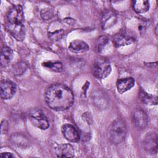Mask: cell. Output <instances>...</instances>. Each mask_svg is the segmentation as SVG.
Instances as JSON below:
<instances>
[{
    "label": "cell",
    "mask_w": 158,
    "mask_h": 158,
    "mask_svg": "<svg viewBox=\"0 0 158 158\" xmlns=\"http://www.w3.org/2000/svg\"><path fill=\"white\" fill-rule=\"evenodd\" d=\"M44 99L51 109L60 111L66 110L72 106L74 96L69 87L62 84L56 83L46 89Z\"/></svg>",
    "instance_id": "6da1fadb"
},
{
    "label": "cell",
    "mask_w": 158,
    "mask_h": 158,
    "mask_svg": "<svg viewBox=\"0 0 158 158\" xmlns=\"http://www.w3.org/2000/svg\"><path fill=\"white\" fill-rule=\"evenodd\" d=\"M23 9L20 5L12 6L6 16L5 27L7 31L17 40L23 41L25 38Z\"/></svg>",
    "instance_id": "7a4b0ae2"
},
{
    "label": "cell",
    "mask_w": 158,
    "mask_h": 158,
    "mask_svg": "<svg viewBox=\"0 0 158 158\" xmlns=\"http://www.w3.org/2000/svg\"><path fill=\"white\" fill-rule=\"evenodd\" d=\"M127 128L124 122L120 118L115 119L111 124L109 129V139L115 144L121 143L125 139Z\"/></svg>",
    "instance_id": "3957f363"
},
{
    "label": "cell",
    "mask_w": 158,
    "mask_h": 158,
    "mask_svg": "<svg viewBox=\"0 0 158 158\" xmlns=\"http://www.w3.org/2000/svg\"><path fill=\"white\" fill-rule=\"evenodd\" d=\"M111 66L109 60L103 57L97 59L92 67L93 75L99 79H104L109 75Z\"/></svg>",
    "instance_id": "277c9868"
},
{
    "label": "cell",
    "mask_w": 158,
    "mask_h": 158,
    "mask_svg": "<svg viewBox=\"0 0 158 158\" xmlns=\"http://www.w3.org/2000/svg\"><path fill=\"white\" fill-rule=\"evenodd\" d=\"M28 118L33 125L40 129L46 130L49 126L46 116L40 109H34L30 110L28 112Z\"/></svg>",
    "instance_id": "5b68a950"
},
{
    "label": "cell",
    "mask_w": 158,
    "mask_h": 158,
    "mask_svg": "<svg viewBox=\"0 0 158 158\" xmlns=\"http://www.w3.org/2000/svg\"><path fill=\"white\" fill-rule=\"evenodd\" d=\"M134 41L135 38L133 35L126 31H121L117 33L113 38V43L117 48L130 45Z\"/></svg>",
    "instance_id": "8992f818"
},
{
    "label": "cell",
    "mask_w": 158,
    "mask_h": 158,
    "mask_svg": "<svg viewBox=\"0 0 158 158\" xmlns=\"http://www.w3.org/2000/svg\"><path fill=\"white\" fill-rule=\"evenodd\" d=\"M16 92L15 84L10 80H2L0 84V94L2 99H10Z\"/></svg>",
    "instance_id": "52a82bcc"
},
{
    "label": "cell",
    "mask_w": 158,
    "mask_h": 158,
    "mask_svg": "<svg viewBox=\"0 0 158 158\" xmlns=\"http://www.w3.org/2000/svg\"><path fill=\"white\" fill-rule=\"evenodd\" d=\"M144 149L149 154H156L157 152V135L156 133L149 132L143 139Z\"/></svg>",
    "instance_id": "ba28073f"
},
{
    "label": "cell",
    "mask_w": 158,
    "mask_h": 158,
    "mask_svg": "<svg viewBox=\"0 0 158 158\" xmlns=\"http://www.w3.org/2000/svg\"><path fill=\"white\" fill-rule=\"evenodd\" d=\"M133 122L139 129L144 128L148 123V117L146 112L141 109H136L133 114Z\"/></svg>",
    "instance_id": "9c48e42d"
},
{
    "label": "cell",
    "mask_w": 158,
    "mask_h": 158,
    "mask_svg": "<svg viewBox=\"0 0 158 158\" xmlns=\"http://www.w3.org/2000/svg\"><path fill=\"white\" fill-rule=\"evenodd\" d=\"M62 132L64 137L70 142H78L80 135L77 129L70 124H65L62 127Z\"/></svg>",
    "instance_id": "30bf717a"
},
{
    "label": "cell",
    "mask_w": 158,
    "mask_h": 158,
    "mask_svg": "<svg viewBox=\"0 0 158 158\" xmlns=\"http://www.w3.org/2000/svg\"><path fill=\"white\" fill-rule=\"evenodd\" d=\"M55 152L59 157H72L74 156V149L69 144H62L57 146L55 149Z\"/></svg>",
    "instance_id": "8fae6325"
},
{
    "label": "cell",
    "mask_w": 158,
    "mask_h": 158,
    "mask_svg": "<svg viewBox=\"0 0 158 158\" xmlns=\"http://www.w3.org/2000/svg\"><path fill=\"white\" fill-rule=\"evenodd\" d=\"M117 21V15L114 11L106 10L101 19V25L103 29L106 30L115 24Z\"/></svg>",
    "instance_id": "7c38bea8"
},
{
    "label": "cell",
    "mask_w": 158,
    "mask_h": 158,
    "mask_svg": "<svg viewBox=\"0 0 158 158\" xmlns=\"http://www.w3.org/2000/svg\"><path fill=\"white\" fill-rule=\"evenodd\" d=\"M135 85V80L133 78H126L120 79L117 82V88L120 93H123L128 90H130L131 88H133Z\"/></svg>",
    "instance_id": "4fadbf2b"
},
{
    "label": "cell",
    "mask_w": 158,
    "mask_h": 158,
    "mask_svg": "<svg viewBox=\"0 0 158 158\" xmlns=\"http://www.w3.org/2000/svg\"><path fill=\"white\" fill-rule=\"evenodd\" d=\"M69 49L76 53L84 52L89 50V46L85 41L80 40H75L72 41L69 47Z\"/></svg>",
    "instance_id": "5bb4252c"
},
{
    "label": "cell",
    "mask_w": 158,
    "mask_h": 158,
    "mask_svg": "<svg viewBox=\"0 0 158 158\" xmlns=\"http://www.w3.org/2000/svg\"><path fill=\"white\" fill-rule=\"evenodd\" d=\"M14 56V53L12 50L7 47L4 46L2 48L1 53L0 63L2 67L7 66L10 62L12 61Z\"/></svg>",
    "instance_id": "9a60e30c"
},
{
    "label": "cell",
    "mask_w": 158,
    "mask_h": 158,
    "mask_svg": "<svg viewBox=\"0 0 158 158\" xmlns=\"http://www.w3.org/2000/svg\"><path fill=\"white\" fill-rule=\"evenodd\" d=\"M139 99L143 103L146 105L152 106L157 104V97L156 96L148 94L142 89L139 92Z\"/></svg>",
    "instance_id": "2e32d148"
},
{
    "label": "cell",
    "mask_w": 158,
    "mask_h": 158,
    "mask_svg": "<svg viewBox=\"0 0 158 158\" xmlns=\"http://www.w3.org/2000/svg\"><path fill=\"white\" fill-rule=\"evenodd\" d=\"M133 7L137 13H144L149 10V2L148 1H135L133 3Z\"/></svg>",
    "instance_id": "e0dca14e"
},
{
    "label": "cell",
    "mask_w": 158,
    "mask_h": 158,
    "mask_svg": "<svg viewBox=\"0 0 158 158\" xmlns=\"http://www.w3.org/2000/svg\"><path fill=\"white\" fill-rule=\"evenodd\" d=\"M11 140L14 144L19 147H25V146L28 143L27 139L23 135L20 134H14L12 135Z\"/></svg>",
    "instance_id": "ac0fdd59"
},
{
    "label": "cell",
    "mask_w": 158,
    "mask_h": 158,
    "mask_svg": "<svg viewBox=\"0 0 158 158\" xmlns=\"http://www.w3.org/2000/svg\"><path fill=\"white\" fill-rule=\"evenodd\" d=\"M43 65L48 70L55 72H60L62 70V64L60 62L48 61L43 63Z\"/></svg>",
    "instance_id": "d6986e66"
},
{
    "label": "cell",
    "mask_w": 158,
    "mask_h": 158,
    "mask_svg": "<svg viewBox=\"0 0 158 158\" xmlns=\"http://www.w3.org/2000/svg\"><path fill=\"white\" fill-rule=\"evenodd\" d=\"M27 65L23 62H19L13 65L12 68V73L15 75H22L27 69Z\"/></svg>",
    "instance_id": "ffe728a7"
},
{
    "label": "cell",
    "mask_w": 158,
    "mask_h": 158,
    "mask_svg": "<svg viewBox=\"0 0 158 158\" xmlns=\"http://www.w3.org/2000/svg\"><path fill=\"white\" fill-rule=\"evenodd\" d=\"M64 35V31L62 30H59L54 32L50 33L49 34V38L52 41H57L60 40Z\"/></svg>",
    "instance_id": "44dd1931"
},
{
    "label": "cell",
    "mask_w": 158,
    "mask_h": 158,
    "mask_svg": "<svg viewBox=\"0 0 158 158\" xmlns=\"http://www.w3.org/2000/svg\"><path fill=\"white\" fill-rule=\"evenodd\" d=\"M41 17H43V19L48 20L49 19H50L51 18H52L54 13L51 9H43L41 11Z\"/></svg>",
    "instance_id": "7402d4cb"
},
{
    "label": "cell",
    "mask_w": 158,
    "mask_h": 158,
    "mask_svg": "<svg viewBox=\"0 0 158 158\" xmlns=\"http://www.w3.org/2000/svg\"><path fill=\"white\" fill-rule=\"evenodd\" d=\"M108 41V39L106 36H101L99 38L98 41V50L99 51L102 49V48L106 44Z\"/></svg>",
    "instance_id": "603a6c76"
},
{
    "label": "cell",
    "mask_w": 158,
    "mask_h": 158,
    "mask_svg": "<svg viewBox=\"0 0 158 158\" xmlns=\"http://www.w3.org/2000/svg\"><path fill=\"white\" fill-rule=\"evenodd\" d=\"M1 157L4 158V157H7V158H10V157H14V156L10 153V152H2L1 154Z\"/></svg>",
    "instance_id": "cb8c5ba5"
}]
</instances>
